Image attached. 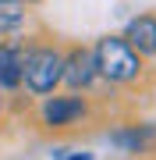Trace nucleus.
Returning a JSON list of instances; mask_svg holds the SVG:
<instances>
[{
  "label": "nucleus",
  "mask_w": 156,
  "mask_h": 160,
  "mask_svg": "<svg viewBox=\"0 0 156 160\" xmlns=\"http://www.w3.org/2000/svg\"><path fill=\"white\" fill-rule=\"evenodd\" d=\"M64 71V57L53 46H21V82L25 89L35 92V96H46V92L57 89Z\"/></svg>",
  "instance_id": "f03ea898"
},
{
  "label": "nucleus",
  "mask_w": 156,
  "mask_h": 160,
  "mask_svg": "<svg viewBox=\"0 0 156 160\" xmlns=\"http://www.w3.org/2000/svg\"><path fill=\"white\" fill-rule=\"evenodd\" d=\"M114 142H117V146H124V149H142L145 142H153V128H135V132H117V135H114Z\"/></svg>",
  "instance_id": "6e6552de"
},
{
  "label": "nucleus",
  "mask_w": 156,
  "mask_h": 160,
  "mask_svg": "<svg viewBox=\"0 0 156 160\" xmlns=\"http://www.w3.org/2000/svg\"><path fill=\"white\" fill-rule=\"evenodd\" d=\"M18 86H21V46L0 43V89H18Z\"/></svg>",
  "instance_id": "423d86ee"
},
{
  "label": "nucleus",
  "mask_w": 156,
  "mask_h": 160,
  "mask_svg": "<svg viewBox=\"0 0 156 160\" xmlns=\"http://www.w3.org/2000/svg\"><path fill=\"white\" fill-rule=\"evenodd\" d=\"M25 4H35V0H25Z\"/></svg>",
  "instance_id": "9b49d317"
},
{
  "label": "nucleus",
  "mask_w": 156,
  "mask_h": 160,
  "mask_svg": "<svg viewBox=\"0 0 156 160\" xmlns=\"http://www.w3.org/2000/svg\"><path fill=\"white\" fill-rule=\"evenodd\" d=\"M85 118V100L78 96H50L43 103V125L50 128H68Z\"/></svg>",
  "instance_id": "20e7f679"
},
{
  "label": "nucleus",
  "mask_w": 156,
  "mask_h": 160,
  "mask_svg": "<svg viewBox=\"0 0 156 160\" xmlns=\"http://www.w3.org/2000/svg\"><path fill=\"white\" fill-rule=\"evenodd\" d=\"M64 160H92V153H75V157H64Z\"/></svg>",
  "instance_id": "1a4fd4ad"
},
{
  "label": "nucleus",
  "mask_w": 156,
  "mask_h": 160,
  "mask_svg": "<svg viewBox=\"0 0 156 160\" xmlns=\"http://www.w3.org/2000/svg\"><path fill=\"white\" fill-rule=\"evenodd\" d=\"M96 57L92 50H85V46H75V50L64 53V71H60V82L68 89H89L96 78Z\"/></svg>",
  "instance_id": "7ed1b4c3"
},
{
  "label": "nucleus",
  "mask_w": 156,
  "mask_h": 160,
  "mask_svg": "<svg viewBox=\"0 0 156 160\" xmlns=\"http://www.w3.org/2000/svg\"><path fill=\"white\" fill-rule=\"evenodd\" d=\"M124 39L131 43V50L139 53V57H153V53H156V14H139V18H131Z\"/></svg>",
  "instance_id": "39448f33"
},
{
  "label": "nucleus",
  "mask_w": 156,
  "mask_h": 160,
  "mask_svg": "<svg viewBox=\"0 0 156 160\" xmlns=\"http://www.w3.org/2000/svg\"><path fill=\"white\" fill-rule=\"evenodd\" d=\"M25 25V0H0V36H14Z\"/></svg>",
  "instance_id": "0eeeda50"
},
{
  "label": "nucleus",
  "mask_w": 156,
  "mask_h": 160,
  "mask_svg": "<svg viewBox=\"0 0 156 160\" xmlns=\"http://www.w3.org/2000/svg\"><path fill=\"white\" fill-rule=\"evenodd\" d=\"M92 57H96V71L103 75L106 82H131V78H139V71H142L139 53L131 50V43H128L124 36H103V39L96 43Z\"/></svg>",
  "instance_id": "f257e3e1"
},
{
  "label": "nucleus",
  "mask_w": 156,
  "mask_h": 160,
  "mask_svg": "<svg viewBox=\"0 0 156 160\" xmlns=\"http://www.w3.org/2000/svg\"><path fill=\"white\" fill-rule=\"evenodd\" d=\"M0 110H4V96H0Z\"/></svg>",
  "instance_id": "9d476101"
}]
</instances>
